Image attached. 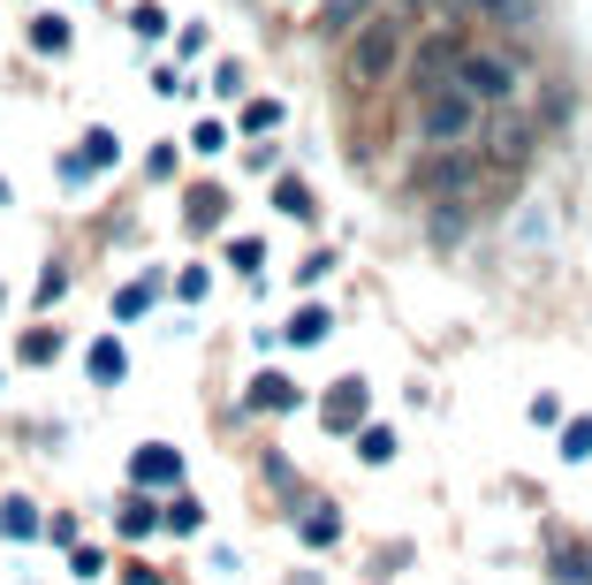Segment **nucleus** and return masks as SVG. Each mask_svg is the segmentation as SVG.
Masks as SVG:
<instances>
[{
  "label": "nucleus",
  "mask_w": 592,
  "mask_h": 585,
  "mask_svg": "<svg viewBox=\"0 0 592 585\" xmlns=\"http://www.w3.org/2000/svg\"><path fill=\"white\" fill-rule=\"evenodd\" d=\"M244 411H258V418H289V411H304V388H296L289 373H251V388H244Z\"/></svg>",
  "instance_id": "nucleus-7"
},
{
  "label": "nucleus",
  "mask_w": 592,
  "mask_h": 585,
  "mask_svg": "<svg viewBox=\"0 0 592 585\" xmlns=\"http://www.w3.org/2000/svg\"><path fill=\"white\" fill-rule=\"evenodd\" d=\"M53 350H61V334H46V328L23 334V365H53Z\"/></svg>",
  "instance_id": "nucleus-21"
},
{
  "label": "nucleus",
  "mask_w": 592,
  "mask_h": 585,
  "mask_svg": "<svg viewBox=\"0 0 592 585\" xmlns=\"http://www.w3.org/2000/svg\"><path fill=\"white\" fill-rule=\"evenodd\" d=\"M387 0H327V8H319V31H327V39H349V31H357V23H365V16H381Z\"/></svg>",
  "instance_id": "nucleus-10"
},
{
  "label": "nucleus",
  "mask_w": 592,
  "mask_h": 585,
  "mask_svg": "<svg viewBox=\"0 0 592 585\" xmlns=\"http://www.w3.org/2000/svg\"><path fill=\"white\" fill-rule=\"evenodd\" d=\"M365 411H373L365 380H335V388H327V403H319V418H327V433H357V426H365Z\"/></svg>",
  "instance_id": "nucleus-9"
},
{
  "label": "nucleus",
  "mask_w": 592,
  "mask_h": 585,
  "mask_svg": "<svg viewBox=\"0 0 592 585\" xmlns=\"http://www.w3.org/2000/svg\"><path fill=\"white\" fill-rule=\"evenodd\" d=\"M129 585H160V578H152V571H129Z\"/></svg>",
  "instance_id": "nucleus-31"
},
{
  "label": "nucleus",
  "mask_w": 592,
  "mask_h": 585,
  "mask_svg": "<svg viewBox=\"0 0 592 585\" xmlns=\"http://www.w3.org/2000/svg\"><path fill=\"white\" fill-rule=\"evenodd\" d=\"M471 16H486V23H502V31H524L532 16H540V0H456Z\"/></svg>",
  "instance_id": "nucleus-11"
},
{
  "label": "nucleus",
  "mask_w": 592,
  "mask_h": 585,
  "mask_svg": "<svg viewBox=\"0 0 592 585\" xmlns=\"http://www.w3.org/2000/svg\"><path fill=\"white\" fill-rule=\"evenodd\" d=\"M31 46L39 53H69V23L61 16H31Z\"/></svg>",
  "instance_id": "nucleus-18"
},
{
  "label": "nucleus",
  "mask_w": 592,
  "mask_h": 585,
  "mask_svg": "<svg viewBox=\"0 0 592 585\" xmlns=\"http://www.w3.org/2000/svg\"><path fill=\"white\" fill-rule=\"evenodd\" d=\"M129 373V358H122V342H115V334H107V342H91V380H99V388H115V380Z\"/></svg>",
  "instance_id": "nucleus-16"
},
{
  "label": "nucleus",
  "mask_w": 592,
  "mask_h": 585,
  "mask_svg": "<svg viewBox=\"0 0 592 585\" xmlns=\"http://www.w3.org/2000/svg\"><path fill=\"white\" fill-rule=\"evenodd\" d=\"M274 123H282V99H251V107H244V129H251V137H266Z\"/></svg>",
  "instance_id": "nucleus-24"
},
{
  "label": "nucleus",
  "mask_w": 592,
  "mask_h": 585,
  "mask_svg": "<svg viewBox=\"0 0 592 585\" xmlns=\"http://www.w3.org/2000/svg\"><path fill=\"white\" fill-rule=\"evenodd\" d=\"M562 457H570V464H585V457H592V418L562 426Z\"/></svg>",
  "instance_id": "nucleus-22"
},
{
  "label": "nucleus",
  "mask_w": 592,
  "mask_h": 585,
  "mask_svg": "<svg viewBox=\"0 0 592 585\" xmlns=\"http://www.w3.org/2000/svg\"><path fill=\"white\" fill-rule=\"evenodd\" d=\"M478 153H486V167H502V175H516V167H532V145H540V123L516 107V99H502V107H486L478 115V137H471Z\"/></svg>",
  "instance_id": "nucleus-2"
},
{
  "label": "nucleus",
  "mask_w": 592,
  "mask_h": 585,
  "mask_svg": "<svg viewBox=\"0 0 592 585\" xmlns=\"http://www.w3.org/2000/svg\"><path fill=\"white\" fill-rule=\"evenodd\" d=\"M198 525H206V509H198L190 495H175L168 501V533H198Z\"/></svg>",
  "instance_id": "nucleus-20"
},
{
  "label": "nucleus",
  "mask_w": 592,
  "mask_h": 585,
  "mask_svg": "<svg viewBox=\"0 0 592 585\" xmlns=\"http://www.w3.org/2000/svg\"><path fill=\"white\" fill-rule=\"evenodd\" d=\"M456 61H464V39L456 31H433V39H418V53H411V84L425 91H448L456 84Z\"/></svg>",
  "instance_id": "nucleus-6"
},
{
  "label": "nucleus",
  "mask_w": 592,
  "mask_h": 585,
  "mask_svg": "<svg viewBox=\"0 0 592 585\" xmlns=\"http://www.w3.org/2000/svg\"><path fill=\"white\" fill-rule=\"evenodd\" d=\"M115 312H122V320H137V312H152V282H137V290H122V296H115Z\"/></svg>",
  "instance_id": "nucleus-26"
},
{
  "label": "nucleus",
  "mask_w": 592,
  "mask_h": 585,
  "mask_svg": "<svg viewBox=\"0 0 592 585\" xmlns=\"http://www.w3.org/2000/svg\"><path fill=\"white\" fill-rule=\"evenodd\" d=\"M433 236H441V244H456V236H464V206H441V213H433Z\"/></svg>",
  "instance_id": "nucleus-27"
},
{
  "label": "nucleus",
  "mask_w": 592,
  "mask_h": 585,
  "mask_svg": "<svg viewBox=\"0 0 592 585\" xmlns=\"http://www.w3.org/2000/svg\"><path fill=\"white\" fill-rule=\"evenodd\" d=\"M274 206H282V213H296V221H312V191H304L296 175H282V183H274Z\"/></svg>",
  "instance_id": "nucleus-19"
},
{
  "label": "nucleus",
  "mask_w": 592,
  "mask_h": 585,
  "mask_svg": "<svg viewBox=\"0 0 592 585\" xmlns=\"http://www.w3.org/2000/svg\"><path fill=\"white\" fill-rule=\"evenodd\" d=\"M478 167H486V153H471V145H433V153L411 167V183H418L433 206H456V198L478 191Z\"/></svg>",
  "instance_id": "nucleus-5"
},
{
  "label": "nucleus",
  "mask_w": 592,
  "mask_h": 585,
  "mask_svg": "<svg viewBox=\"0 0 592 585\" xmlns=\"http://www.w3.org/2000/svg\"><path fill=\"white\" fill-rule=\"evenodd\" d=\"M122 525H129V533H137V540H145V533H152L160 517H152V501H129V509H122Z\"/></svg>",
  "instance_id": "nucleus-29"
},
{
  "label": "nucleus",
  "mask_w": 592,
  "mask_h": 585,
  "mask_svg": "<svg viewBox=\"0 0 592 585\" xmlns=\"http://www.w3.org/2000/svg\"><path fill=\"white\" fill-rule=\"evenodd\" d=\"M0 533H8V540H39V509L23 495H8L0 501Z\"/></svg>",
  "instance_id": "nucleus-15"
},
{
  "label": "nucleus",
  "mask_w": 592,
  "mask_h": 585,
  "mask_svg": "<svg viewBox=\"0 0 592 585\" xmlns=\"http://www.w3.org/2000/svg\"><path fill=\"white\" fill-rule=\"evenodd\" d=\"M319 334H327V312H319V304H304V312L289 320V342H319Z\"/></svg>",
  "instance_id": "nucleus-23"
},
{
  "label": "nucleus",
  "mask_w": 592,
  "mask_h": 585,
  "mask_svg": "<svg viewBox=\"0 0 592 585\" xmlns=\"http://www.w3.org/2000/svg\"><path fill=\"white\" fill-rule=\"evenodd\" d=\"M61 290H69V274H61V266H46V274H39V304H46V312L61 304Z\"/></svg>",
  "instance_id": "nucleus-28"
},
{
  "label": "nucleus",
  "mask_w": 592,
  "mask_h": 585,
  "mask_svg": "<svg viewBox=\"0 0 592 585\" xmlns=\"http://www.w3.org/2000/svg\"><path fill=\"white\" fill-rule=\"evenodd\" d=\"M547 571H554V585H592V555H585V547H570V540H554L547 547Z\"/></svg>",
  "instance_id": "nucleus-12"
},
{
  "label": "nucleus",
  "mask_w": 592,
  "mask_h": 585,
  "mask_svg": "<svg viewBox=\"0 0 592 585\" xmlns=\"http://www.w3.org/2000/svg\"><path fill=\"white\" fill-rule=\"evenodd\" d=\"M129 479H137L145 495H160V487H182V449H168V441H145V449L129 457Z\"/></svg>",
  "instance_id": "nucleus-8"
},
{
  "label": "nucleus",
  "mask_w": 592,
  "mask_h": 585,
  "mask_svg": "<svg viewBox=\"0 0 592 585\" xmlns=\"http://www.w3.org/2000/svg\"><path fill=\"white\" fill-rule=\"evenodd\" d=\"M403 53H411V31H403V16H365L349 39H342V84L349 91H381L395 69H403Z\"/></svg>",
  "instance_id": "nucleus-1"
},
{
  "label": "nucleus",
  "mask_w": 592,
  "mask_h": 585,
  "mask_svg": "<svg viewBox=\"0 0 592 585\" xmlns=\"http://www.w3.org/2000/svg\"><path fill=\"white\" fill-rule=\"evenodd\" d=\"M478 99H471L464 84H448V91H425L418 99V115H411V129H418V145L433 153V145H471L478 137Z\"/></svg>",
  "instance_id": "nucleus-3"
},
{
  "label": "nucleus",
  "mask_w": 592,
  "mask_h": 585,
  "mask_svg": "<svg viewBox=\"0 0 592 585\" xmlns=\"http://www.w3.org/2000/svg\"><path fill=\"white\" fill-rule=\"evenodd\" d=\"M342 540V509L335 501H312V517H304V547H335Z\"/></svg>",
  "instance_id": "nucleus-14"
},
{
  "label": "nucleus",
  "mask_w": 592,
  "mask_h": 585,
  "mask_svg": "<svg viewBox=\"0 0 592 585\" xmlns=\"http://www.w3.org/2000/svg\"><path fill=\"white\" fill-rule=\"evenodd\" d=\"M182 213H190V228H213V221L228 213V191H220V183H198V191L182 198Z\"/></svg>",
  "instance_id": "nucleus-13"
},
{
  "label": "nucleus",
  "mask_w": 592,
  "mask_h": 585,
  "mask_svg": "<svg viewBox=\"0 0 592 585\" xmlns=\"http://www.w3.org/2000/svg\"><path fill=\"white\" fill-rule=\"evenodd\" d=\"M190 145H198V153H220V145H228V129H220V123H198V137H190Z\"/></svg>",
  "instance_id": "nucleus-30"
},
{
  "label": "nucleus",
  "mask_w": 592,
  "mask_h": 585,
  "mask_svg": "<svg viewBox=\"0 0 592 585\" xmlns=\"http://www.w3.org/2000/svg\"><path fill=\"white\" fill-rule=\"evenodd\" d=\"M0 198H8V183H0Z\"/></svg>",
  "instance_id": "nucleus-32"
},
{
  "label": "nucleus",
  "mask_w": 592,
  "mask_h": 585,
  "mask_svg": "<svg viewBox=\"0 0 592 585\" xmlns=\"http://www.w3.org/2000/svg\"><path fill=\"white\" fill-rule=\"evenodd\" d=\"M357 449H365L373 464H387V457H395V433H387V426H365V441H357Z\"/></svg>",
  "instance_id": "nucleus-25"
},
{
  "label": "nucleus",
  "mask_w": 592,
  "mask_h": 585,
  "mask_svg": "<svg viewBox=\"0 0 592 585\" xmlns=\"http://www.w3.org/2000/svg\"><path fill=\"white\" fill-rule=\"evenodd\" d=\"M77 160H85V175H91V167H107V160H122V145H115V129H91L85 145H77Z\"/></svg>",
  "instance_id": "nucleus-17"
},
{
  "label": "nucleus",
  "mask_w": 592,
  "mask_h": 585,
  "mask_svg": "<svg viewBox=\"0 0 592 585\" xmlns=\"http://www.w3.org/2000/svg\"><path fill=\"white\" fill-rule=\"evenodd\" d=\"M456 84H464L478 107H502V99H516V91H524V53H509V46H464Z\"/></svg>",
  "instance_id": "nucleus-4"
}]
</instances>
